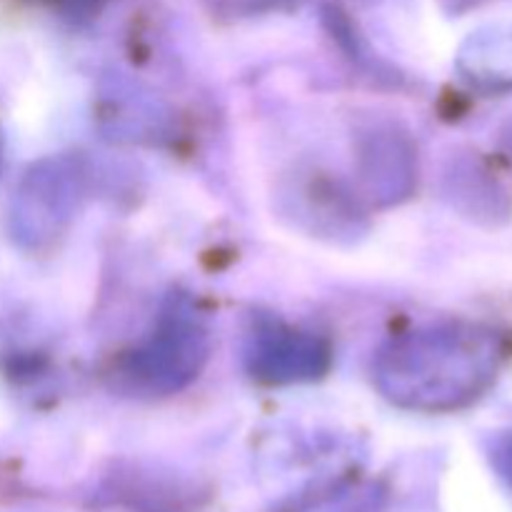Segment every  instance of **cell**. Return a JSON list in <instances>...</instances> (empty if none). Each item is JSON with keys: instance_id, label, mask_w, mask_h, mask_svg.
Here are the masks:
<instances>
[{"instance_id": "1", "label": "cell", "mask_w": 512, "mask_h": 512, "mask_svg": "<svg viewBox=\"0 0 512 512\" xmlns=\"http://www.w3.org/2000/svg\"><path fill=\"white\" fill-rule=\"evenodd\" d=\"M495 345L470 325H428L393 335L373 363L375 388L388 403L443 413L478 398L493 375Z\"/></svg>"}, {"instance_id": "2", "label": "cell", "mask_w": 512, "mask_h": 512, "mask_svg": "<svg viewBox=\"0 0 512 512\" xmlns=\"http://www.w3.org/2000/svg\"><path fill=\"white\" fill-rule=\"evenodd\" d=\"M210 358V333L188 298H173L153 330L115 363L113 383L135 398L178 395L200 378Z\"/></svg>"}, {"instance_id": "3", "label": "cell", "mask_w": 512, "mask_h": 512, "mask_svg": "<svg viewBox=\"0 0 512 512\" xmlns=\"http://www.w3.org/2000/svg\"><path fill=\"white\" fill-rule=\"evenodd\" d=\"M88 198V163L65 153L40 160L20 183L13 200V235L25 248H48L63 238Z\"/></svg>"}, {"instance_id": "4", "label": "cell", "mask_w": 512, "mask_h": 512, "mask_svg": "<svg viewBox=\"0 0 512 512\" xmlns=\"http://www.w3.org/2000/svg\"><path fill=\"white\" fill-rule=\"evenodd\" d=\"M333 348L323 335L258 315L245 338V368L258 383L300 385L325 378Z\"/></svg>"}, {"instance_id": "5", "label": "cell", "mask_w": 512, "mask_h": 512, "mask_svg": "<svg viewBox=\"0 0 512 512\" xmlns=\"http://www.w3.org/2000/svg\"><path fill=\"white\" fill-rule=\"evenodd\" d=\"M355 175L378 208L400 205L418 185V148L393 120H373L355 133Z\"/></svg>"}]
</instances>
